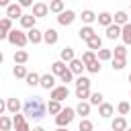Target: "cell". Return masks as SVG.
I'll return each instance as SVG.
<instances>
[{
    "mask_svg": "<svg viewBox=\"0 0 131 131\" xmlns=\"http://www.w3.org/2000/svg\"><path fill=\"white\" fill-rule=\"evenodd\" d=\"M47 6H49V12H55V14H61V12L66 10L63 0H53V2H49Z\"/></svg>",
    "mask_w": 131,
    "mask_h": 131,
    "instance_id": "obj_22",
    "label": "cell"
},
{
    "mask_svg": "<svg viewBox=\"0 0 131 131\" xmlns=\"http://www.w3.org/2000/svg\"><path fill=\"white\" fill-rule=\"evenodd\" d=\"M86 43H88V51H94V53H96L98 49H102V39L98 37V33H96L90 41H86Z\"/></svg>",
    "mask_w": 131,
    "mask_h": 131,
    "instance_id": "obj_19",
    "label": "cell"
},
{
    "mask_svg": "<svg viewBox=\"0 0 131 131\" xmlns=\"http://www.w3.org/2000/svg\"><path fill=\"white\" fill-rule=\"evenodd\" d=\"M121 39H123V45L125 47L131 45V23H127V25L121 27Z\"/></svg>",
    "mask_w": 131,
    "mask_h": 131,
    "instance_id": "obj_17",
    "label": "cell"
},
{
    "mask_svg": "<svg viewBox=\"0 0 131 131\" xmlns=\"http://www.w3.org/2000/svg\"><path fill=\"white\" fill-rule=\"evenodd\" d=\"M43 41H45L47 45H55V43L59 41L57 31H55V29H47V31H43Z\"/></svg>",
    "mask_w": 131,
    "mask_h": 131,
    "instance_id": "obj_10",
    "label": "cell"
},
{
    "mask_svg": "<svg viewBox=\"0 0 131 131\" xmlns=\"http://www.w3.org/2000/svg\"><path fill=\"white\" fill-rule=\"evenodd\" d=\"M74 117H76V111H74L72 106H66V108L59 111V115H55V125L61 127V129H66V127L74 121Z\"/></svg>",
    "mask_w": 131,
    "mask_h": 131,
    "instance_id": "obj_2",
    "label": "cell"
},
{
    "mask_svg": "<svg viewBox=\"0 0 131 131\" xmlns=\"http://www.w3.org/2000/svg\"><path fill=\"white\" fill-rule=\"evenodd\" d=\"M68 70H70L74 76H82V72H84L86 68H84V63H82V61L76 57V59H72V61L68 63Z\"/></svg>",
    "mask_w": 131,
    "mask_h": 131,
    "instance_id": "obj_11",
    "label": "cell"
},
{
    "mask_svg": "<svg viewBox=\"0 0 131 131\" xmlns=\"http://www.w3.org/2000/svg\"><path fill=\"white\" fill-rule=\"evenodd\" d=\"M2 61H4V55H2V51H0V63H2Z\"/></svg>",
    "mask_w": 131,
    "mask_h": 131,
    "instance_id": "obj_50",
    "label": "cell"
},
{
    "mask_svg": "<svg viewBox=\"0 0 131 131\" xmlns=\"http://www.w3.org/2000/svg\"><path fill=\"white\" fill-rule=\"evenodd\" d=\"M33 131H45V129H43L41 125H37V127H33Z\"/></svg>",
    "mask_w": 131,
    "mask_h": 131,
    "instance_id": "obj_49",
    "label": "cell"
},
{
    "mask_svg": "<svg viewBox=\"0 0 131 131\" xmlns=\"http://www.w3.org/2000/svg\"><path fill=\"white\" fill-rule=\"evenodd\" d=\"M96 20H98V25L108 27V25H113V14H111V12H100V14L96 16Z\"/></svg>",
    "mask_w": 131,
    "mask_h": 131,
    "instance_id": "obj_25",
    "label": "cell"
},
{
    "mask_svg": "<svg viewBox=\"0 0 131 131\" xmlns=\"http://www.w3.org/2000/svg\"><path fill=\"white\" fill-rule=\"evenodd\" d=\"M96 20V14L92 10H82V23H86V27H90Z\"/></svg>",
    "mask_w": 131,
    "mask_h": 131,
    "instance_id": "obj_31",
    "label": "cell"
},
{
    "mask_svg": "<svg viewBox=\"0 0 131 131\" xmlns=\"http://www.w3.org/2000/svg\"><path fill=\"white\" fill-rule=\"evenodd\" d=\"M72 59H76V55H74V49H72V47H63V49H61V53H59V61H63V63H70Z\"/></svg>",
    "mask_w": 131,
    "mask_h": 131,
    "instance_id": "obj_20",
    "label": "cell"
},
{
    "mask_svg": "<svg viewBox=\"0 0 131 131\" xmlns=\"http://www.w3.org/2000/svg\"><path fill=\"white\" fill-rule=\"evenodd\" d=\"M102 98H104V96H102V92H90V98H88V104H90V106H92V104H94V106H100V104L104 102Z\"/></svg>",
    "mask_w": 131,
    "mask_h": 131,
    "instance_id": "obj_29",
    "label": "cell"
},
{
    "mask_svg": "<svg viewBox=\"0 0 131 131\" xmlns=\"http://www.w3.org/2000/svg\"><path fill=\"white\" fill-rule=\"evenodd\" d=\"M27 61H29V53H27V51H23V49L14 51V63H16V66H23V63H27Z\"/></svg>",
    "mask_w": 131,
    "mask_h": 131,
    "instance_id": "obj_27",
    "label": "cell"
},
{
    "mask_svg": "<svg viewBox=\"0 0 131 131\" xmlns=\"http://www.w3.org/2000/svg\"><path fill=\"white\" fill-rule=\"evenodd\" d=\"M8 41L12 43V45H16V47H25L29 41H27V33H23L20 29H12L10 33H8Z\"/></svg>",
    "mask_w": 131,
    "mask_h": 131,
    "instance_id": "obj_3",
    "label": "cell"
},
{
    "mask_svg": "<svg viewBox=\"0 0 131 131\" xmlns=\"http://www.w3.org/2000/svg\"><path fill=\"white\" fill-rule=\"evenodd\" d=\"M18 20H20V27H23V29H27V31L35 29V23H37V18H35L33 14H23Z\"/></svg>",
    "mask_w": 131,
    "mask_h": 131,
    "instance_id": "obj_12",
    "label": "cell"
},
{
    "mask_svg": "<svg viewBox=\"0 0 131 131\" xmlns=\"http://www.w3.org/2000/svg\"><path fill=\"white\" fill-rule=\"evenodd\" d=\"M12 74H14V78H27V68L25 66H14L12 68Z\"/></svg>",
    "mask_w": 131,
    "mask_h": 131,
    "instance_id": "obj_38",
    "label": "cell"
},
{
    "mask_svg": "<svg viewBox=\"0 0 131 131\" xmlns=\"http://www.w3.org/2000/svg\"><path fill=\"white\" fill-rule=\"evenodd\" d=\"M117 37H121V27H117V25L113 23V25H108V27H106V39L115 41Z\"/></svg>",
    "mask_w": 131,
    "mask_h": 131,
    "instance_id": "obj_23",
    "label": "cell"
},
{
    "mask_svg": "<svg viewBox=\"0 0 131 131\" xmlns=\"http://www.w3.org/2000/svg\"><path fill=\"white\" fill-rule=\"evenodd\" d=\"M55 131H68V129H61V127H57V129H55Z\"/></svg>",
    "mask_w": 131,
    "mask_h": 131,
    "instance_id": "obj_51",
    "label": "cell"
},
{
    "mask_svg": "<svg viewBox=\"0 0 131 131\" xmlns=\"http://www.w3.org/2000/svg\"><path fill=\"white\" fill-rule=\"evenodd\" d=\"M59 80H61V82H63V86H68V84H70V82H72V80H74V74H72V72H70V70H66V72H63V74H61V76H59Z\"/></svg>",
    "mask_w": 131,
    "mask_h": 131,
    "instance_id": "obj_41",
    "label": "cell"
},
{
    "mask_svg": "<svg viewBox=\"0 0 131 131\" xmlns=\"http://www.w3.org/2000/svg\"><path fill=\"white\" fill-rule=\"evenodd\" d=\"M86 70H88L90 74H98V72H100V61L96 59L94 63H90V66H86Z\"/></svg>",
    "mask_w": 131,
    "mask_h": 131,
    "instance_id": "obj_44",
    "label": "cell"
},
{
    "mask_svg": "<svg viewBox=\"0 0 131 131\" xmlns=\"http://www.w3.org/2000/svg\"><path fill=\"white\" fill-rule=\"evenodd\" d=\"M96 59H98V61H108V59H113V49H98V51H96Z\"/></svg>",
    "mask_w": 131,
    "mask_h": 131,
    "instance_id": "obj_30",
    "label": "cell"
},
{
    "mask_svg": "<svg viewBox=\"0 0 131 131\" xmlns=\"http://www.w3.org/2000/svg\"><path fill=\"white\" fill-rule=\"evenodd\" d=\"M80 61H82V63H84V68H86V66H90V63H94V61H96V53H94V51H84V53H82V57H80Z\"/></svg>",
    "mask_w": 131,
    "mask_h": 131,
    "instance_id": "obj_28",
    "label": "cell"
},
{
    "mask_svg": "<svg viewBox=\"0 0 131 131\" xmlns=\"http://www.w3.org/2000/svg\"><path fill=\"white\" fill-rule=\"evenodd\" d=\"M74 111H76V115H80L82 119H86V117L90 115V104H88V100H84V102H78V106H76Z\"/></svg>",
    "mask_w": 131,
    "mask_h": 131,
    "instance_id": "obj_21",
    "label": "cell"
},
{
    "mask_svg": "<svg viewBox=\"0 0 131 131\" xmlns=\"http://www.w3.org/2000/svg\"><path fill=\"white\" fill-rule=\"evenodd\" d=\"M0 29L6 31V33H10V31H12V20L6 18V16H2V18H0Z\"/></svg>",
    "mask_w": 131,
    "mask_h": 131,
    "instance_id": "obj_40",
    "label": "cell"
},
{
    "mask_svg": "<svg viewBox=\"0 0 131 131\" xmlns=\"http://www.w3.org/2000/svg\"><path fill=\"white\" fill-rule=\"evenodd\" d=\"M76 98H80V102L88 100V98H90V90H86V88H76Z\"/></svg>",
    "mask_w": 131,
    "mask_h": 131,
    "instance_id": "obj_39",
    "label": "cell"
},
{
    "mask_svg": "<svg viewBox=\"0 0 131 131\" xmlns=\"http://www.w3.org/2000/svg\"><path fill=\"white\" fill-rule=\"evenodd\" d=\"M39 78H41V76H39L37 72H29L27 78H25V82H27L29 86H39Z\"/></svg>",
    "mask_w": 131,
    "mask_h": 131,
    "instance_id": "obj_32",
    "label": "cell"
},
{
    "mask_svg": "<svg viewBox=\"0 0 131 131\" xmlns=\"http://www.w3.org/2000/svg\"><path fill=\"white\" fill-rule=\"evenodd\" d=\"M125 131H131V129H129V127H127V129H125Z\"/></svg>",
    "mask_w": 131,
    "mask_h": 131,
    "instance_id": "obj_53",
    "label": "cell"
},
{
    "mask_svg": "<svg viewBox=\"0 0 131 131\" xmlns=\"http://www.w3.org/2000/svg\"><path fill=\"white\" fill-rule=\"evenodd\" d=\"M59 111H61V102H55V100H49V102H47V113L59 115Z\"/></svg>",
    "mask_w": 131,
    "mask_h": 131,
    "instance_id": "obj_35",
    "label": "cell"
},
{
    "mask_svg": "<svg viewBox=\"0 0 131 131\" xmlns=\"http://www.w3.org/2000/svg\"><path fill=\"white\" fill-rule=\"evenodd\" d=\"M20 108H23V104H20V100H18V98H8V100H6V111H8V113L16 115Z\"/></svg>",
    "mask_w": 131,
    "mask_h": 131,
    "instance_id": "obj_15",
    "label": "cell"
},
{
    "mask_svg": "<svg viewBox=\"0 0 131 131\" xmlns=\"http://www.w3.org/2000/svg\"><path fill=\"white\" fill-rule=\"evenodd\" d=\"M113 23H115L117 27H123V25H127V23H129V16H127V12H125V10H119V12H115V16H113Z\"/></svg>",
    "mask_w": 131,
    "mask_h": 131,
    "instance_id": "obj_18",
    "label": "cell"
},
{
    "mask_svg": "<svg viewBox=\"0 0 131 131\" xmlns=\"http://www.w3.org/2000/svg\"><path fill=\"white\" fill-rule=\"evenodd\" d=\"M27 41H29V43H33V45L41 43V41H43V31H39L37 27H35V29H31V31H27Z\"/></svg>",
    "mask_w": 131,
    "mask_h": 131,
    "instance_id": "obj_9",
    "label": "cell"
},
{
    "mask_svg": "<svg viewBox=\"0 0 131 131\" xmlns=\"http://www.w3.org/2000/svg\"><path fill=\"white\" fill-rule=\"evenodd\" d=\"M111 129L113 131H125L127 129V119L125 117H115L111 121Z\"/></svg>",
    "mask_w": 131,
    "mask_h": 131,
    "instance_id": "obj_13",
    "label": "cell"
},
{
    "mask_svg": "<svg viewBox=\"0 0 131 131\" xmlns=\"http://www.w3.org/2000/svg\"><path fill=\"white\" fill-rule=\"evenodd\" d=\"M78 131H94V125L90 119H82L80 125H78Z\"/></svg>",
    "mask_w": 131,
    "mask_h": 131,
    "instance_id": "obj_37",
    "label": "cell"
},
{
    "mask_svg": "<svg viewBox=\"0 0 131 131\" xmlns=\"http://www.w3.org/2000/svg\"><path fill=\"white\" fill-rule=\"evenodd\" d=\"M47 12H49V6H47L45 2H35V4H33L31 14H33L35 18H43V16H47Z\"/></svg>",
    "mask_w": 131,
    "mask_h": 131,
    "instance_id": "obj_7",
    "label": "cell"
},
{
    "mask_svg": "<svg viewBox=\"0 0 131 131\" xmlns=\"http://www.w3.org/2000/svg\"><path fill=\"white\" fill-rule=\"evenodd\" d=\"M66 70H68V66H66L63 61H59V59L51 63V74H53V76H61Z\"/></svg>",
    "mask_w": 131,
    "mask_h": 131,
    "instance_id": "obj_24",
    "label": "cell"
},
{
    "mask_svg": "<svg viewBox=\"0 0 131 131\" xmlns=\"http://www.w3.org/2000/svg\"><path fill=\"white\" fill-rule=\"evenodd\" d=\"M10 129H12V119L2 115L0 117V131H10Z\"/></svg>",
    "mask_w": 131,
    "mask_h": 131,
    "instance_id": "obj_34",
    "label": "cell"
},
{
    "mask_svg": "<svg viewBox=\"0 0 131 131\" xmlns=\"http://www.w3.org/2000/svg\"><path fill=\"white\" fill-rule=\"evenodd\" d=\"M94 35H96V33H94V29H92V27H86V25H84V27H80V31H78V37H80L82 41H90Z\"/></svg>",
    "mask_w": 131,
    "mask_h": 131,
    "instance_id": "obj_14",
    "label": "cell"
},
{
    "mask_svg": "<svg viewBox=\"0 0 131 131\" xmlns=\"http://www.w3.org/2000/svg\"><path fill=\"white\" fill-rule=\"evenodd\" d=\"M117 111H119V115H121V117H125V115H129L131 104H129L127 100H123V102H119V104H117Z\"/></svg>",
    "mask_w": 131,
    "mask_h": 131,
    "instance_id": "obj_36",
    "label": "cell"
},
{
    "mask_svg": "<svg viewBox=\"0 0 131 131\" xmlns=\"http://www.w3.org/2000/svg\"><path fill=\"white\" fill-rule=\"evenodd\" d=\"M0 39H8V33H6V31H2V29H0Z\"/></svg>",
    "mask_w": 131,
    "mask_h": 131,
    "instance_id": "obj_48",
    "label": "cell"
},
{
    "mask_svg": "<svg viewBox=\"0 0 131 131\" xmlns=\"http://www.w3.org/2000/svg\"><path fill=\"white\" fill-rule=\"evenodd\" d=\"M90 78H86V76H78L76 78V88H86V90H90Z\"/></svg>",
    "mask_w": 131,
    "mask_h": 131,
    "instance_id": "obj_33",
    "label": "cell"
},
{
    "mask_svg": "<svg viewBox=\"0 0 131 131\" xmlns=\"http://www.w3.org/2000/svg\"><path fill=\"white\" fill-rule=\"evenodd\" d=\"M125 66H127V59H113V70L121 72V70H123Z\"/></svg>",
    "mask_w": 131,
    "mask_h": 131,
    "instance_id": "obj_43",
    "label": "cell"
},
{
    "mask_svg": "<svg viewBox=\"0 0 131 131\" xmlns=\"http://www.w3.org/2000/svg\"><path fill=\"white\" fill-rule=\"evenodd\" d=\"M39 86L43 88V90H53L55 88V76L53 74H43L41 78H39Z\"/></svg>",
    "mask_w": 131,
    "mask_h": 131,
    "instance_id": "obj_6",
    "label": "cell"
},
{
    "mask_svg": "<svg viewBox=\"0 0 131 131\" xmlns=\"http://www.w3.org/2000/svg\"><path fill=\"white\" fill-rule=\"evenodd\" d=\"M129 82H131V74H129Z\"/></svg>",
    "mask_w": 131,
    "mask_h": 131,
    "instance_id": "obj_52",
    "label": "cell"
},
{
    "mask_svg": "<svg viewBox=\"0 0 131 131\" xmlns=\"http://www.w3.org/2000/svg\"><path fill=\"white\" fill-rule=\"evenodd\" d=\"M23 123H25V115H20V113H16V115L12 117V127L16 129V127H20Z\"/></svg>",
    "mask_w": 131,
    "mask_h": 131,
    "instance_id": "obj_42",
    "label": "cell"
},
{
    "mask_svg": "<svg viewBox=\"0 0 131 131\" xmlns=\"http://www.w3.org/2000/svg\"><path fill=\"white\" fill-rule=\"evenodd\" d=\"M74 20H76V12L74 10H63L61 14H57V23L61 27H70Z\"/></svg>",
    "mask_w": 131,
    "mask_h": 131,
    "instance_id": "obj_5",
    "label": "cell"
},
{
    "mask_svg": "<svg viewBox=\"0 0 131 131\" xmlns=\"http://www.w3.org/2000/svg\"><path fill=\"white\" fill-rule=\"evenodd\" d=\"M23 111H25V115L31 117L33 121H41V119L45 117V113H47V104L41 100V96H33V98H29V100L23 104Z\"/></svg>",
    "mask_w": 131,
    "mask_h": 131,
    "instance_id": "obj_1",
    "label": "cell"
},
{
    "mask_svg": "<svg viewBox=\"0 0 131 131\" xmlns=\"http://www.w3.org/2000/svg\"><path fill=\"white\" fill-rule=\"evenodd\" d=\"M4 111H6V102L0 98V117H2V113H4Z\"/></svg>",
    "mask_w": 131,
    "mask_h": 131,
    "instance_id": "obj_46",
    "label": "cell"
},
{
    "mask_svg": "<svg viewBox=\"0 0 131 131\" xmlns=\"http://www.w3.org/2000/svg\"><path fill=\"white\" fill-rule=\"evenodd\" d=\"M113 113H115V108H113V104H108V102H102V104L98 106V115H100L102 119H111Z\"/></svg>",
    "mask_w": 131,
    "mask_h": 131,
    "instance_id": "obj_16",
    "label": "cell"
},
{
    "mask_svg": "<svg viewBox=\"0 0 131 131\" xmlns=\"http://www.w3.org/2000/svg\"><path fill=\"white\" fill-rule=\"evenodd\" d=\"M8 4H10V2H8V0H0V8H6V6H8Z\"/></svg>",
    "mask_w": 131,
    "mask_h": 131,
    "instance_id": "obj_47",
    "label": "cell"
},
{
    "mask_svg": "<svg viewBox=\"0 0 131 131\" xmlns=\"http://www.w3.org/2000/svg\"><path fill=\"white\" fill-rule=\"evenodd\" d=\"M68 96H70V88L63 86V84H61V86H55V88L49 92V98L55 100V102H61V100H66Z\"/></svg>",
    "mask_w": 131,
    "mask_h": 131,
    "instance_id": "obj_4",
    "label": "cell"
},
{
    "mask_svg": "<svg viewBox=\"0 0 131 131\" xmlns=\"http://www.w3.org/2000/svg\"><path fill=\"white\" fill-rule=\"evenodd\" d=\"M20 16H23V8H20L16 2H10V4L6 6V18L14 20V18H20Z\"/></svg>",
    "mask_w": 131,
    "mask_h": 131,
    "instance_id": "obj_8",
    "label": "cell"
},
{
    "mask_svg": "<svg viewBox=\"0 0 131 131\" xmlns=\"http://www.w3.org/2000/svg\"><path fill=\"white\" fill-rule=\"evenodd\" d=\"M16 4H18V6H20V8H29V6H31V8H33V0H18V2H16Z\"/></svg>",
    "mask_w": 131,
    "mask_h": 131,
    "instance_id": "obj_45",
    "label": "cell"
},
{
    "mask_svg": "<svg viewBox=\"0 0 131 131\" xmlns=\"http://www.w3.org/2000/svg\"><path fill=\"white\" fill-rule=\"evenodd\" d=\"M113 59H127V47L125 45H117L113 49Z\"/></svg>",
    "mask_w": 131,
    "mask_h": 131,
    "instance_id": "obj_26",
    "label": "cell"
}]
</instances>
